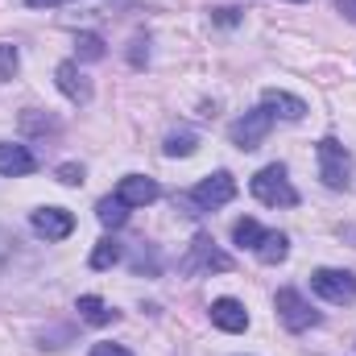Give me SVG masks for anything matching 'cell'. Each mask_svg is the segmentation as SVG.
Wrapping results in <instances>:
<instances>
[{
    "label": "cell",
    "mask_w": 356,
    "mask_h": 356,
    "mask_svg": "<svg viewBox=\"0 0 356 356\" xmlns=\"http://www.w3.org/2000/svg\"><path fill=\"white\" fill-rule=\"evenodd\" d=\"M199 149V137L191 133V129H175L170 137H166V158H191Z\"/></svg>",
    "instance_id": "obj_17"
},
{
    "label": "cell",
    "mask_w": 356,
    "mask_h": 356,
    "mask_svg": "<svg viewBox=\"0 0 356 356\" xmlns=\"http://www.w3.org/2000/svg\"><path fill=\"white\" fill-rule=\"evenodd\" d=\"M266 266H277V261H286V253H290V241H286V232H261V241H257V249H253Z\"/></svg>",
    "instance_id": "obj_14"
},
{
    "label": "cell",
    "mask_w": 356,
    "mask_h": 356,
    "mask_svg": "<svg viewBox=\"0 0 356 356\" xmlns=\"http://www.w3.org/2000/svg\"><path fill=\"white\" fill-rule=\"evenodd\" d=\"M249 186H253L257 203H266V207H294V203H298V191L290 186V178H286V166H282V162H273V166H266V170H257Z\"/></svg>",
    "instance_id": "obj_2"
},
{
    "label": "cell",
    "mask_w": 356,
    "mask_h": 356,
    "mask_svg": "<svg viewBox=\"0 0 356 356\" xmlns=\"http://www.w3.org/2000/svg\"><path fill=\"white\" fill-rule=\"evenodd\" d=\"M228 269H232V257L220 253L207 232H199V236L191 241L186 257H182V273H228Z\"/></svg>",
    "instance_id": "obj_3"
},
{
    "label": "cell",
    "mask_w": 356,
    "mask_h": 356,
    "mask_svg": "<svg viewBox=\"0 0 356 356\" xmlns=\"http://www.w3.org/2000/svg\"><path fill=\"white\" fill-rule=\"evenodd\" d=\"M211 323L220 327V332H245L249 327V311H245V302H236V298H216L211 302Z\"/></svg>",
    "instance_id": "obj_11"
},
{
    "label": "cell",
    "mask_w": 356,
    "mask_h": 356,
    "mask_svg": "<svg viewBox=\"0 0 356 356\" xmlns=\"http://www.w3.org/2000/svg\"><path fill=\"white\" fill-rule=\"evenodd\" d=\"M232 199H236V178L228 170H216V175L203 178L191 195H175V207H186V216H203V211H216V207H224Z\"/></svg>",
    "instance_id": "obj_1"
},
{
    "label": "cell",
    "mask_w": 356,
    "mask_h": 356,
    "mask_svg": "<svg viewBox=\"0 0 356 356\" xmlns=\"http://www.w3.org/2000/svg\"><path fill=\"white\" fill-rule=\"evenodd\" d=\"M79 315H83L88 323H95V327H104V323L116 319V311H108V302L95 298V294H83V298H79Z\"/></svg>",
    "instance_id": "obj_16"
},
{
    "label": "cell",
    "mask_w": 356,
    "mask_h": 356,
    "mask_svg": "<svg viewBox=\"0 0 356 356\" xmlns=\"http://www.w3.org/2000/svg\"><path fill=\"white\" fill-rule=\"evenodd\" d=\"M75 50H79V58H88V63H95V58H104V54H108L99 33H79V38H75Z\"/></svg>",
    "instance_id": "obj_20"
},
{
    "label": "cell",
    "mask_w": 356,
    "mask_h": 356,
    "mask_svg": "<svg viewBox=\"0 0 356 356\" xmlns=\"http://www.w3.org/2000/svg\"><path fill=\"white\" fill-rule=\"evenodd\" d=\"M158 195H162L158 178H145V175H124L120 186H116V199H120L124 207H149Z\"/></svg>",
    "instance_id": "obj_9"
},
{
    "label": "cell",
    "mask_w": 356,
    "mask_h": 356,
    "mask_svg": "<svg viewBox=\"0 0 356 356\" xmlns=\"http://www.w3.org/2000/svg\"><path fill=\"white\" fill-rule=\"evenodd\" d=\"M216 21H220V25H236L241 13H236V8H216Z\"/></svg>",
    "instance_id": "obj_24"
},
{
    "label": "cell",
    "mask_w": 356,
    "mask_h": 356,
    "mask_svg": "<svg viewBox=\"0 0 356 356\" xmlns=\"http://www.w3.org/2000/svg\"><path fill=\"white\" fill-rule=\"evenodd\" d=\"M91 356H133V353H129L124 344H95V348H91Z\"/></svg>",
    "instance_id": "obj_23"
},
{
    "label": "cell",
    "mask_w": 356,
    "mask_h": 356,
    "mask_svg": "<svg viewBox=\"0 0 356 356\" xmlns=\"http://www.w3.org/2000/svg\"><path fill=\"white\" fill-rule=\"evenodd\" d=\"M261 232H266V228H261L257 220H249V216L232 224V241H236L241 249H257V241H261Z\"/></svg>",
    "instance_id": "obj_19"
},
{
    "label": "cell",
    "mask_w": 356,
    "mask_h": 356,
    "mask_svg": "<svg viewBox=\"0 0 356 356\" xmlns=\"http://www.w3.org/2000/svg\"><path fill=\"white\" fill-rule=\"evenodd\" d=\"M58 182H63V186H79V182H83V166H75V162L58 166Z\"/></svg>",
    "instance_id": "obj_22"
},
{
    "label": "cell",
    "mask_w": 356,
    "mask_h": 356,
    "mask_svg": "<svg viewBox=\"0 0 356 356\" xmlns=\"http://www.w3.org/2000/svg\"><path fill=\"white\" fill-rule=\"evenodd\" d=\"M38 170V158L25 145H0V175L8 178H25Z\"/></svg>",
    "instance_id": "obj_13"
},
{
    "label": "cell",
    "mask_w": 356,
    "mask_h": 356,
    "mask_svg": "<svg viewBox=\"0 0 356 356\" xmlns=\"http://www.w3.org/2000/svg\"><path fill=\"white\" fill-rule=\"evenodd\" d=\"M95 216H99V224H104V228H120V224L129 220V207H124L116 195H108V199H99V203H95Z\"/></svg>",
    "instance_id": "obj_15"
},
{
    "label": "cell",
    "mask_w": 356,
    "mask_h": 356,
    "mask_svg": "<svg viewBox=\"0 0 356 356\" xmlns=\"http://www.w3.org/2000/svg\"><path fill=\"white\" fill-rule=\"evenodd\" d=\"M33 232L46 241H67L75 232V216L67 207H38L33 211Z\"/></svg>",
    "instance_id": "obj_8"
},
{
    "label": "cell",
    "mask_w": 356,
    "mask_h": 356,
    "mask_svg": "<svg viewBox=\"0 0 356 356\" xmlns=\"http://www.w3.org/2000/svg\"><path fill=\"white\" fill-rule=\"evenodd\" d=\"M17 67H21V58H17V46L0 42V79H13V75H17Z\"/></svg>",
    "instance_id": "obj_21"
},
{
    "label": "cell",
    "mask_w": 356,
    "mask_h": 356,
    "mask_svg": "<svg viewBox=\"0 0 356 356\" xmlns=\"http://www.w3.org/2000/svg\"><path fill=\"white\" fill-rule=\"evenodd\" d=\"M336 13H344V17L356 25V0H340V4H336Z\"/></svg>",
    "instance_id": "obj_25"
},
{
    "label": "cell",
    "mask_w": 356,
    "mask_h": 356,
    "mask_svg": "<svg viewBox=\"0 0 356 356\" xmlns=\"http://www.w3.org/2000/svg\"><path fill=\"white\" fill-rule=\"evenodd\" d=\"M116 261H120V241L104 236V241L91 249V269H112Z\"/></svg>",
    "instance_id": "obj_18"
},
{
    "label": "cell",
    "mask_w": 356,
    "mask_h": 356,
    "mask_svg": "<svg viewBox=\"0 0 356 356\" xmlns=\"http://www.w3.org/2000/svg\"><path fill=\"white\" fill-rule=\"evenodd\" d=\"M54 83H58V91H63L71 104H88L91 99V79L79 71V63H58Z\"/></svg>",
    "instance_id": "obj_10"
},
{
    "label": "cell",
    "mask_w": 356,
    "mask_h": 356,
    "mask_svg": "<svg viewBox=\"0 0 356 356\" xmlns=\"http://www.w3.org/2000/svg\"><path fill=\"white\" fill-rule=\"evenodd\" d=\"M348 175H353L348 149H344L336 137H323V141H319V178H323L332 191H344V186H348Z\"/></svg>",
    "instance_id": "obj_5"
},
{
    "label": "cell",
    "mask_w": 356,
    "mask_h": 356,
    "mask_svg": "<svg viewBox=\"0 0 356 356\" xmlns=\"http://www.w3.org/2000/svg\"><path fill=\"white\" fill-rule=\"evenodd\" d=\"M294 4H302V0H294Z\"/></svg>",
    "instance_id": "obj_27"
},
{
    "label": "cell",
    "mask_w": 356,
    "mask_h": 356,
    "mask_svg": "<svg viewBox=\"0 0 356 356\" xmlns=\"http://www.w3.org/2000/svg\"><path fill=\"white\" fill-rule=\"evenodd\" d=\"M311 290L336 307H353L356 302V273L348 269H315L311 273Z\"/></svg>",
    "instance_id": "obj_4"
},
{
    "label": "cell",
    "mask_w": 356,
    "mask_h": 356,
    "mask_svg": "<svg viewBox=\"0 0 356 356\" xmlns=\"http://www.w3.org/2000/svg\"><path fill=\"white\" fill-rule=\"evenodd\" d=\"M273 311H277V319L286 323V332H307V327L319 323V311H311V302H307L298 290H277Z\"/></svg>",
    "instance_id": "obj_6"
},
{
    "label": "cell",
    "mask_w": 356,
    "mask_h": 356,
    "mask_svg": "<svg viewBox=\"0 0 356 356\" xmlns=\"http://www.w3.org/2000/svg\"><path fill=\"white\" fill-rule=\"evenodd\" d=\"M261 108H266L269 116H282V120H302V116H307V104H302L298 95L277 91V88H269L266 95H261Z\"/></svg>",
    "instance_id": "obj_12"
},
{
    "label": "cell",
    "mask_w": 356,
    "mask_h": 356,
    "mask_svg": "<svg viewBox=\"0 0 356 356\" xmlns=\"http://www.w3.org/2000/svg\"><path fill=\"white\" fill-rule=\"evenodd\" d=\"M269 129H273V116H269L266 108H253V112H245V116L228 129V137H232L236 149L249 154V149H257V145L269 137Z\"/></svg>",
    "instance_id": "obj_7"
},
{
    "label": "cell",
    "mask_w": 356,
    "mask_h": 356,
    "mask_svg": "<svg viewBox=\"0 0 356 356\" xmlns=\"http://www.w3.org/2000/svg\"><path fill=\"white\" fill-rule=\"evenodd\" d=\"M25 4H29V8H58L63 0H25Z\"/></svg>",
    "instance_id": "obj_26"
}]
</instances>
